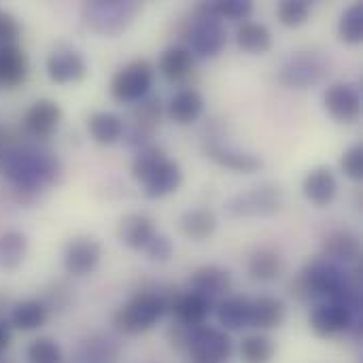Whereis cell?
I'll list each match as a JSON object with an SVG mask.
<instances>
[{
  "label": "cell",
  "instance_id": "1",
  "mask_svg": "<svg viewBox=\"0 0 363 363\" xmlns=\"http://www.w3.org/2000/svg\"><path fill=\"white\" fill-rule=\"evenodd\" d=\"M60 174V160L43 147L13 143L0 149V177L13 183L19 202H28L26 196H34L40 187L55 183Z\"/></svg>",
  "mask_w": 363,
  "mask_h": 363
},
{
  "label": "cell",
  "instance_id": "2",
  "mask_svg": "<svg viewBox=\"0 0 363 363\" xmlns=\"http://www.w3.org/2000/svg\"><path fill=\"white\" fill-rule=\"evenodd\" d=\"M347 283V272L325 257L311 259L296 281L289 285V294L298 302H334Z\"/></svg>",
  "mask_w": 363,
  "mask_h": 363
},
{
  "label": "cell",
  "instance_id": "3",
  "mask_svg": "<svg viewBox=\"0 0 363 363\" xmlns=\"http://www.w3.org/2000/svg\"><path fill=\"white\" fill-rule=\"evenodd\" d=\"M181 36L187 40V49L194 57L213 60L228 45V30L221 19H217L206 2H200L191 9L189 19L183 21Z\"/></svg>",
  "mask_w": 363,
  "mask_h": 363
},
{
  "label": "cell",
  "instance_id": "4",
  "mask_svg": "<svg viewBox=\"0 0 363 363\" xmlns=\"http://www.w3.org/2000/svg\"><path fill=\"white\" fill-rule=\"evenodd\" d=\"M140 11L143 4L136 0H91L83 4L81 17L91 32L113 38L125 32Z\"/></svg>",
  "mask_w": 363,
  "mask_h": 363
},
{
  "label": "cell",
  "instance_id": "5",
  "mask_svg": "<svg viewBox=\"0 0 363 363\" xmlns=\"http://www.w3.org/2000/svg\"><path fill=\"white\" fill-rule=\"evenodd\" d=\"M164 306L155 291H138L125 302L113 317L115 328L125 336H138L149 332L164 317Z\"/></svg>",
  "mask_w": 363,
  "mask_h": 363
},
{
  "label": "cell",
  "instance_id": "6",
  "mask_svg": "<svg viewBox=\"0 0 363 363\" xmlns=\"http://www.w3.org/2000/svg\"><path fill=\"white\" fill-rule=\"evenodd\" d=\"M155 79V68L149 60H132L121 66L111 79V94L119 102L134 104L149 96Z\"/></svg>",
  "mask_w": 363,
  "mask_h": 363
},
{
  "label": "cell",
  "instance_id": "7",
  "mask_svg": "<svg viewBox=\"0 0 363 363\" xmlns=\"http://www.w3.org/2000/svg\"><path fill=\"white\" fill-rule=\"evenodd\" d=\"M162 100L157 96H147L134 102L130 111V125L123 132V140L130 149H145L151 145V138L162 119Z\"/></svg>",
  "mask_w": 363,
  "mask_h": 363
},
{
  "label": "cell",
  "instance_id": "8",
  "mask_svg": "<svg viewBox=\"0 0 363 363\" xmlns=\"http://www.w3.org/2000/svg\"><path fill=\"white\" fill-rule=\"evenodd\" d=\"M328 72V62L317 51H300L291 55L281 68V83L291 89H308L323 81Z\"/></svg>",
  "mask_w": 363,
  "mask_h": 363
},
{
  "label": "cell",
  "instance_id": "9",
  "mask_svg": "<svg viewBox=\"0 0 363 363\" xmlns=\"http://www.w3.org/2000/svg\"><path fill=\"white\" fill-rule=\"evenodd\" d=\"M283 204V191L279 185L266 183L245 194L234 196L228 202V211L234 217H268L274 215Z\"/></svg>",
  "mask_w": 363,
  "mask_h": 363
},
{
  "label": "cell",
  "instance_id": "10",
  "mask_svg": "<svg viewBox=\"0 0 363 363\" xmlns=\"http://www.w3.org/2000/svg\"><path fill=\"white\" fill-rule=\"evenodd\" d=\"M45 70L47 77L57 83V85H66V83H79L87 77L89 68L85 57L81 55V51L68 47V45H57L45 62Z\"/></svg>",
  "mask_w": 363,
  "mask_h": 363
},
{
  "label": "cell",
  "instance_id": "11",
  "mask_svg": "<svg viewBox=\"0 0 363 363\" xmlns=\"http://www.w3.org/2000/svg\"><path fill=\"white\" fill-rule=\"evenodd\" d=\"M102 259V245L91 236H77L64 249V270L70 277H87L96 272Z\"/></svg>",
  "mask_w": 363,
  "mask_h": 363
},
{
  "label": "cell",
  "instance_id": "12",
  "mask_svg": "<svg viewBox=\"0 0 363 363\" xmlns=\"http://www.w3.org/2000/svg\"><path fill=\"white\" fill-rule=\"evenodd\" d=\"M323 106L338 123H355L362 115V94L351 83H334L323 94Z\"/></svg>",
  "mask_w": 363,
  "mask_h": 363
},
{
  "label": "cell",
  "instance_id": "13",
  "mask_svg": "<svg viewBox=\"0 0 363 363\" xmlns=\"http://www.w3.org/2000/svg\"><path fill=\"white\" fill-rule=\"evenodd\" d=\"M355 319H362V317H355L351 311H347L338 302H319L313 308L308 321H311V330L319 338H332L338 334H347Z\"/></svg>",
  "mask_w": 363,
  "mask_h": 363
},
{
  "label": "cell",
  "instance_id": "14",
  "mask_svg": "<svg viewBox=\"0 0 363 363\" xmlns=\"http://www.w3.org/2000/svg\"><path fill=\"white\" fill-rule=\"evenodd\" d=\"M62 121V108L55 100H36L23 117V132L34 140H47L55 134Z\"/></svg>",
  "mask_w": 363,
  "mask_h": 363
},
{
  "label": "cell",
  "instance_id": "15",
  "mask_svg": "<svg viewBox=\"0 0 363 363\" xmlns=\"http://www.w3.org/2000/svg\"><path fill=\"white\" fill-rule=\"evenodd\" d=\"M189 351H191V355L206 357L211 362L225 363L232 357V338L228 336V332H223L219 328L200 325L191 334Z\"/></svg>",
  "mask_w": 363,
  "mask_h": 363
},
{
  "label": "cell",
  "instance_id": "16",
  "mask_svg": "<svg viewBox=\"0 0 363 363\" xmlns=\"http://www.w3.org/2000/svg\"><path fill=\"white\" fill-rule=\"evenodd\" d=\"M204 153L211 162H215L223 168H230L234 172H242V174H253L264 166V160L259 155L245 153V151L232 149L221 143H206Z\"/></svg>",
  "mask_w": 363,
  "mask_h": 363
},
{
  "label": "cell",
  "instance_id": "17",
  "mask_svg": "<svg viewBox=\"0 0 363 363\" xmlns=\"http://www.w3.org/2000/svg\"><path fill=\"white\" fill-rule=\"evenodd\" d=\"M189 289L208 300L225 296L232 289V274H230V270L219 268V266H202L191 272Z\"/></svg>",
  "mask_w": 363,
  "mask_h": 363
},
{
  "label": "cell",
  "instance_id": "18",
  "mask_svg": "<svg viewBox=\"0 0 363 363\" xmlns=\"http://www.w3.org/2000/svg\"><path fill=\"white\" fill-rule=\"evenodd\" d=\"M302 191L306 200H311L315 206H328L334 202L338 194V179L328 166H317L313 168L302 183Z\"/></svg>",
  "mask_w": 363,
  "mask_h": 363
},
{
  "label": "cell",
  "instance_id": "19",
  "mask_svg": "<svg viewBox=\"0 0 363 363\" xmlns=\"http://www.w3.org/2000/svg\"><path fill=\"white\" fill-rule=\"evenodd\" d=\"M30 68L28 53L19 45H0V87L11 89L26 81Z\"/></svg>",
  "mask_w": 363,
  "mask_h": 363
},
{
  "label": "cell",
  "instance_id": "20",
  "mask_svg": "<svg viewBox=\"0 0 363 363\" xmlns=\"http://www.w3.org/2000/svg\"><path fill=\"white\" fill-rule=\"evenodd\" d=\"M155 234L157 232H155L153 221L140 213H130V215L121 217V221L117 225L119 240L134 251H143Z\"/></svg>",
  "mask_w": 363,
  "mask_h": 363
},
{
  "label": "cell",
  "instance_id": "21",
  "mask_svg": "<svg viewBox=\"0 0 363 363\" xmlns=\"http://www.w3.org/2000/svg\"><path fill=\"white\" fill-rule=\"evenodd\" d=\"M196 57L187 49V45H172L160 55V72L170 81V83H185L191 72H194Z\"/></svg>",
  "mask_w": 363,
  "mask_h": 363
},
{
  "label": "cell",
  "instance_id": "22",
  "mask_svg": "<svg viewBox=\"0 0 363 363\" xmlns=\"http://www.w3.org/2000/svg\"><path fill=\"white\" fill-rule=\"evenodd\" d=\"M217 323L223 332H238L251 325V300L242 296H230L215 306Z\"/></svg>",
  "mask_w": 363,
  "mask_h": 363
},
{
  "label": "cell",
  "instance_id": "23",
  "mask_svg": "<svg viewBox=\"0 0 363 363\" xmlns=\"http://www.w3.org/2000/svg\"><path fill=\"white\" fill-rule=\"evenodd\" d=\"M183 183V170L174 160H166L145 183H143V191L147 198L157 200V198H166L170 194H174Z\"/></svg>",
  "mask_w": 363,
  "mask_h": 363
},
{
  "label": "cell",
  "instance_id": "24",
  "mask_svg": "<svg viewBox=\"0 0 363 363\" xmlns=\"http://www.w3.org/2000/svg\"><path fill=\"white\" fill-rule=\"evenodd\" d=\"M204 113V98L198 89L185 87L177 91L168 102V115L179 125H191Z\"/></svg>",
  "mask_w": 363,
  "mask_h": 363
},
{
  "label": "cell",
  "instance_id": "25",
  "mask_svg": "<svg viewBox=\"0 0 363 363\" xmlns=\"http://www.w3.org/2000/svg\"><path fill=\"white\" fill-rule=\"evenodd\" d=\"M213 313V300L200 296V294H185L179 298V302L172 308V315L179 323L187 325V328H200L206 323V319Z\"/></svg>",
  "mask_w": 363,
  "mask_h": 363
},
{
  "label": "cell",
  "instance_id": "26",
  "mask_svg": "<svg viewBox=\"0 0 363 363\" xmlns=\"http://www.w3.org/2000/svg\"><path fill=\"white\" fill-rule=\"evenodd\" d=\"M49 319V308L43 300H21L11 306L9 325L19 332H34L40 330Z\"/></svg>",
  "mask_w": 363,
  "mask_h": 363
},
{
  "label": "cell",
  "instance_id": "27",
  "mask_svg": "<svg viewBox=\"0 0 363 363\" xmlns=\"http://www.w3.org/2000/svg\"><path fill=\"white\" fill-rule=\"evenodd\" d=\"M87 132L98 145H115L123 138L125 121L111 111H96L87 117Z\"/></svg>",
  "mask_w": 363,
  "mask_h": 363
},
{
  "label": "cell",
  "instance_id": "28",
  "mask_svg": "<svg viewBox=\"0 0 363 363\" xmlns=\"http://www.w3.org/2000/svg\"><path fill=\"white\" fill-rule=\"evenodd\" d=\"M334 264H355L362 257V242L351 232H336L323 240V255Z\"/></svg>",
  "mask_w": 363,
  "mask_h": 363
},
{
  "label": "cell",
  "instance_id": "29",
  "mask_svg": "<svg viewBox=\"0 0 363 363\" xmlns=\"http://www.w3.org/2000/svg\"><path fill=\"white\" fill-rule=\"evenodd\" d=\"M287 317V306L281 298L259 296L251 302V328L257 330H277Z\"/></svg>",
  "mask_w": 363,
  "mask_h": 363
},
{
  "label": "cell",
  "instance_id": "30",
  "mask_svg": "<svg viewBox=\"0 0 363 363\" xmlns=\"http://www.w3.org/2000/svg\"><path fill=\"white\" fill-rule=\"evenodd\" d=\"M247 270H249V277L253 281L272 283V281L281 279V274L285 272V259L274 249L264 247V249H257L251 253Z\"/></svg>",
  "mask_w": 363,
  "mask_h": 363
},
{
  "label": "cell",
  "instance_id": "31",
  "mask_svg": "<svg viewBox=\"0 0 363 363\" xmlns=\"http://www.w3.org/2000/svg\"><path fill=\"white\" fill-rule=\"evenodd\" d=\"M119 359V345L111 336L94 334L79 347L81 363H115Z\"/></svg>",
  "mask_w": 363,
  "mask_h": 363
},
{
  "label": "cell",
  "instance_id": "32",
  "mask_svg": "<svg viewBox=\"0 0 363 363\" xmlns=\"http://www.w3.org/2000/svg\"><path fill=\"white\" fill-rule=\"evenodd\" d=\"M236 43L242 51L262 55V53L270 51V47H272V34L259 21H242L236 28Z\"/></svg>",
  "mask_w": 363,
  "mask_h": 363
},
{
  "label": "cell",
  "instance_id": "33",
  "mask_svg": "<svg viewBox=\"0 0 363 363\" xmlns=\"http://www.w3.org/2000/svg\"><path fill=\"white\" fill-rule=\"evenodd\" d=\"M217 230V217L208 208H191L181 217V232L185 238L202 242Z\"/></svg>",
  "mask_w": 363,
  "mask_h": 363
},
{
  "label": "cell",
  "instance_id": "34",
  "mask_svg": "<svg viewBox=\"0 0 363 363\" xmlns=\"http://www.w3.org/2000/svg\"><path fill=\"white\" fill-rule=\"evenodd\" d=\"M28 236L19 230H9L0 234V268L15 270L23 264L28 255Z\"/></svg>",
  "mask_w": 363,
  "mask_h": 363
},
{
  "label": "cell",
  "instance_id": "35",
  "mask_svg": "<svg viewBox=\"0 0 363 363\" xmlns=\"http://www.w3.org/2000/svg\"><path fill=\"white\" fill-rule=\"evenodd\" d=\"M166 160H168V157H166V153H164L162 147L149 145V147L136 151V155H134V160H132L130 172H132V177H134L138 183H145V181H147L164 162H166Z\"/></svg>",
  "mask_w": 363,
  "mask_h": 363
},
{
  "label": "cell",
  "instance_id": "36",
  "mask_svg": "<svg viewBox=\"0 0 363 363\" xmlns=\"http://www.w3.org/2000/svg\"><path fill=\"white\" fill-rule=\"evenodd\" d=\"M274 355L277 347L264 334H251L240 342V357L245 363H272Z\"/></svg>",
  "mask_w": 363,
  "mask_h": 363
},
{
  "label": "cell",
  "instance_id": "37",
  "mask_svg": "<svg viewBox=\"0 0 363 363\" xmlns=\"http://www.w3.org/2000/svg\"><path fill=\"white\" fill-rule=\"evenodd\" d=\"M338 36L342 43H349V45H357L362 43L363 38V4L362 2H355L351 4L342 17H340V23H338Z\"/></svg>",
  "mask_w": 363,
  "mask_h": 363
},
{
  "label": "cell",
  "instance_id": "38",
  "mask_svg": "<svg viewBox=\"0 0 363 363\" xmlns=\"http://www.w3.org/2000/svg\"><path fill=\"white\" fill-rule=\"evenodd\" d=\"M28 363H62V349L53 338L40 336L26 347Z\"/></svg>",
  "mask_w": 363,
  "mask_h": 363
},
{
  "label": "cell",
  "instance_id": "39",
  "mask_svg": "<svg viewBox=\"0 0 363 363\" xmlns=\"http://www.w3.org/2000/svg\"><path fill=\"white\" fill-rule=\"evenodd\" d=\"M208 11L217 19H230V21H247L249 15L253 13V4L249 0H217V2H206Z\"/></svg>",
  "mask_w": 363,
  "mask_h": 363
},
{
  "label": "cell",
  "instance_id": "40",
  "mask_svg": "<svg viewBox=\"0 0 363 363\" xmlns=\"http://www.w3.org/2000/svg\"><path fill=\"white\" fill-rule=\"evenodd\" d=\"M277 17L287 28H300L311 17V2L308 0H283L277 6Z\"/></svg>",
  "mask_w": 363,
  "mask_h": 363
},
{
  "label": "cell",
  "instance_id": "41",
  "mask_svg": "<svg viewBox=\"0 0 363 363\" xmlns=\"http://www.w3.org/2000/svg\"><path fill=\"white\" fill-rule=\"evenodd\" d=\"M340 168L342 172L353 179V181H362L363 179V149L362 145H353L349 147L342 157H340Z\"/></svg>",
  "mask_w": 363,
  "mask_h": 363
},
{
  "label": "cell",
  "instance_id": "42",
  "mask_svg": "<svg viewBox=\"0 0 363 363\" xmlns=\"http://www.w3.org/2000/svg\"><path fill=\"white\" fill-rule=\"evenodd\" d=\"M143 251L147 253V257H149L151 262L164 264V262H168V259L172 257V253H174V245H172V240H170L168 236H164V234H155Z\"/></svg>",
  "mask_w": 363,
  "mask_h": 363
},
{
  "label": "cell",
  "instance_id": "43",
  "mask_svg": "<svg viewBox=\"0 0 363 363\" xmlns=\"http://www.w3.org/2000/svg\"><path fill=\"white\" fill-rule=\"evenodd\" d=\"M21 36V23L15 15L0 9V45H17V38Z\"/></svg>",
  "mask_w": 363,
  "mask_h": 363
},
{
  "label": "cell",
  "instance_id": "44",
  "mask_svg": "<svg viewBox=\"0 0 363 363\" xmlns=\"http://www.w3.org/2000/svg\"><path fill=\"white\" fill-rule=\"evenodd\" d=\"M194 330L196 328H187V325H183V323H179V321H174L170 328H168V332H166V338H168V342H170V347H174V349H189V342H191V334H194Z\"/></svg>",
  "mask_w": 363,
  "mask_h": 363
},
{
  "label": "cell",
  "instance_id": "45",
  "mask_svg": "<svg viewBox=\"0 0 363 363\" xmlns=\"http://www.w3.org/2000/svg\"><path fill=\"white\" fill-rule=\"evenodd\" d=\"M11 342H13L11 325H9V321L0 319V357H2V355H4V353L9 351Z\"/></svg>",
  "mask_w": 363,
  "mask_h": 363
},
{
  "label": "cell",
  "instance_id": "46",
  "mask_svg": "<svg viewBox=\"0 0 363 363\" xmlns=\"http://www.w3.org/2000/svg\"><path fill=\"white\" fill-rule=\"evenodd\" d=\"M189 363H217V362H211V359H206V357H198V355H191V362Z\"/></svg>",
  "mask_w": 363,
  "mask_h": 363
},
{
  "label": "cell",
  "instance_id": "47",
  "mask_svg": "<svg viewBox=\"0 0 363 363\" xmlns=\"http://www.w3.org/2000/svg\"><path fill=\"white\" fill-rule=\"evenodd\" d=\"M4 306H6V298L0 296V319H2V308H4Z\"/></svg>",
  "mask_w": 363,
  "mask_h": 363
},
{
  "label": "cell",
  "instance_id": "48",
  "mask_svg": "<svg viewBox=\"0 0 363 363\" xmlns=\"http://www.w3.org/2000/svg\"><path fill=\"white\" fill-rule=\"evenodd\" d=\"M0 363H11V362H0Z\"/></svg>",
  "mask_w": 363,
  "mask_h": 363
}]
</instances>
